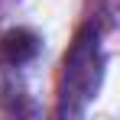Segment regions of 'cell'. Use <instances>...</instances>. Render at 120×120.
<instances>
[{"mask_svg": "<svg viewBox=\"0 0 120 120\" xmlns=\"http://www.w3.org/2000/svg\"><path fill=\"white\" fill-rule=\"evenodd\" d=\"M39 52H42V39L33 29L16 26V29H7L0 36V65H7V68H23Z\"/></svg>", "mask_w": 120, "mask_h": 120, "instance_id": "7a4b0ae2", "label": "cell"}, {"mask_svg": "<svg viewBox=\"0 0 120 120\" xmlns=\"http://www.w3.org/2000/svg\"><path fill=\"white\" fill-rule=\"evenodd\" d=\"M104 29L91 16L78 29V36L71 42V49L65 52L62 62V78H59V117H81L88 110V104L98 98L101 84H104Z\"/></svg>", "mask_w": 120, "mask_h": 120, "instance_id": "6da1fadb", "label": "cell"}]
</instances>
